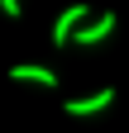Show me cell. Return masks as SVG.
Returning a JSON list of instances; mask_svg holds the SVG:
<instances>
[{
    "label": "cell",
    "instance_id": "6da1fadb",
    "mask_svg": "<svg viewBox=\"0 0 129 133\" xmlns=\"http://www.w3.org/2000/svg\"><path fill=\"white\" fill-rule=\"evenodd\" d=\"M86 14H91V5H81V0H72V5H67V10H62L57 19H53V43H57V48H67V43L77 38V29L86 24Z\"/></svg>",
    "mask_w": 129,
    "mask_h": 133
},
{
    "label": "cell",
    "instance_id": "7a4b0ae2",
    "mask_svg": "<svg viewBox=\"0 0 129 133\" xmlns=\"http://www.w3.org/2000/svg\"><path fill=\"white\" fill-rule=\"evenodd\" d=\"M110 33H115V14H110V10H101L96 19H86L81 29H77V38H72V43H81V48H96V43H105Z\"/></svg>",
    "mask_w": 129,
    "mask_h": 133
},
{
    "label": "cell",
    "instance_id": "3957f363",
    "mask_svg": "<svg viewBox=\"0 0 129 133\" xmlns=\"http://www.w3.org/2000/svg\"><path fill=\"white\" fill-rule=\"evenodd\" d=\"M110 105H115V90H96V95H77V100H67V105H62V109H67L72 114V119H86V114H101V109H110Z\"/></svg>",
    "mask_w": 129,
    "mask_h": 133
},
{
    "label": "cell",
    "instance_id": "277c9868",
    "mask_svg": "<svg viewBox=\"0 0 129 133\" xmlns=\"http://www.w3.org/2000/svg\"><path fill=\"white\" fill-rule=\"evenodd\" d=\"M10 81H24V86H48V90H53V86H57V71H53V66L19 62V66H10Z\"/></svg>",
    "mask_w": 129,
    "mask_h": 133
},
{
    "label": "cell",
    "instance_id": "5b68a950",
    "mask_svg": "<svg viewBox=\"0 0 129 133\" xmlns=\"http://www.w3.org/2000/svg\"><path fill=\"white\" fill-rule=\"evenodd\" d=\"M0 14H5V19H19L24 5H19V0H0Z\"/></svg>",
    "mask_w": 129,
    "mask_h": 133
}]
</instances>
